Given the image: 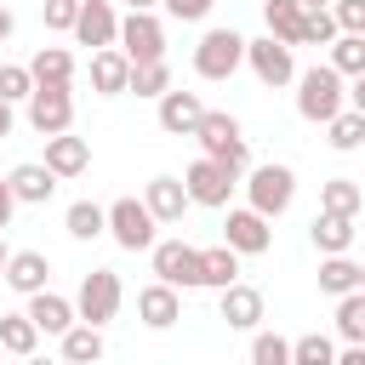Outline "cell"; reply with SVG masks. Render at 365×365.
Returning <instances> with one entry per match:
<instances>
[{
  "instance_id": "obj_17",
  "label": "cell",
  "mask_w": 365,
  "mask_h": 365,
  "mask_svg": "<svg viewBox=\"0 0 365 365\" xmlns=\"http://www.w3.org/2000/svg\"><path fill=\"white\" fill-rule=\"evenodd\" d=\"M91 91L97 97H125L131 91V57L120 46H97L91 51Z\"/></svg>"
},
{
  "instance_id": "obj_11",
  "label": "cell",
  "mask_w": 365,
  "mask_h": 365,
  "mask_svg": "<svg viewBox=\"0 0 365 365\" xmlns=\"http://www.w3.org/2000/svg\"><path fill=\"white\" fill-rule=\"evenodd\" d=\"M120 51H125L131 63L165 57V23H160V11H125V17H120Z\"/></svg>"
},
{
  "instance_id": "obj_18",
  "label": "cell",
  "mask_w": 365,
  "mask_h": 365,
  "mask_svg": "<svg viewBox=\"0 0 365 365\" xmlns=\"http://www.w3.org/2000/svg\"><path fill=\"white\" fill-rule=\"evenodd\" d=\"M354 234H359V217H348V211H314V222H308V240H314V251L325 257V251H354Z\"/></svg>"
},
{
  "instance_id": "obj_39",
  "label": "cell",
  "mask_w": 365,
  "mask_h": 365,
  "mask_svg": "<svg viewBox=\"0 0 365 365\" xmlns=\"http://www.w3.org/2000/svg\"><path fill=\"white\" fill-rule=\"evenodd\" d=\"M29 91H34L29 63H0V97L6 103H29Z\"/></svg>"
},
{
  "instance_id": "obj_15",
  "label": "cell",
  "mask_w": 365,
  "mask_h": 365,
  "mask_svg": "<svg viewBox=\"0 0 365 365\" xmlns=\"http://www.w3.org/2000/svg\"><path fill=\"white\" fill-rule=\"evenodd\" d=\"M137 319H143L148 331H171V325L182 319V291H177L171 279L143 285V291H137Z\"/></svg>"
},
{
  "instance_id": "obj_4",
  "label": "cell",
  "mask_w": 365,
  "mask_h": 365,
  "mask_svg": "<svg viewBox=\"0 0 365 365\" xmlns=\"http://www.w3.org/2000/svg\"><path fill=\"white\" fill-rule=\"evenodd\" d=\"M245 68H251L257 86H268V91L297 86V51H291V40H279V34H257V40H245Z\"/></svg>"
},
{
  "instance_id": "obj_43",
  "label": "cell",
  "mask_w": 365,
  "mask_h": 365,
  "mask_svg": "<svg viewBox=\"0 0 365 365\" xmlns=\"http://www.w3.org/2000/svg\"><path fill=\"white\" fill-rule=\"evenodd\" d=\"M17 188H11V177H0V228H11V217H17Z\"/></svg>"
},
{
  "instance_id": "obj_22",
  "label": "cell",
  "mask_w": 365,
  "mask_h": 365,
  "mask_svg": "<svg viewBox=\"0 0 365 365\" xmlns=\"http://www.w3.org/2000/svg\"><path fill=\"white\" fill-rule=\"evenodd\" d=\"M46 165L68 182V177H86V165H91V143L86 137H74V131H57V137H46Z\"/></svg>"
},
{
  "instance_id": "obj_48",
  "label": "cell",
  "mask_w": 365,
  "mask_h": 365,
  "mask_svg": "<svg viewBox=\"0 0 365 365\" xmlns=\"http://www.w3.org/2000/svg\"><path fill=\"white\" fill-rule=\"evenodd\" d=\"M6 262H11V245H6V228H0V274H6Z\"/></svg>"
},
{
  "instance_id": "obj_47",
  "label": "cell",
  "mask_w": 365,
  "mask_h": 365,
  "mask_svg": "<svg viewBox=\"0 0 365 365\" xmlns=\"http://www.w3.org/2000/svg\"><path fill=\"white\" fill-rule=\"evenodd\" d=\"M160 0H125V11H154Z\"/></svg>"
},
{
  "instance_id": "obj_50",
  "label": "cell",
  "mask_w": 365,
  "mask_h": 365,
  "mask_svg": "<svg viewBox=\"0 0 365 365\" xmlns=\"http://www.w3.org/2000/svg\"><path fill=\"white\" fill-rule=\"evenodd\" d=\"M302 6H331V0H302Z\"/></svg>"
},
{
  "instance_id": "obj_14",
  "label": "cell",
  "mask_w": 365,
  "mask_h": 365,
  "mask_svg": "<svg viewBox=\"0 0 365 365\" xmlns=\"http://www.w3.org/2000/svg\"><path fill=\"white\" fill-rule=\"evenodd\" d=\"M160 131L165 137H194L200 131V120H205V103H200V91H182V86H171L165 97H160Z\"/></svg>"
},
{
  "instance_id": "obj_46",
  "label": "cell",
  "mask_w": 365,
  "mask_h": 365,
  "mask_svg": "<svg viewBox=\"0 0 365 365\" xmlns=\"http://www.w3.org/2000/svg\"><path fill=\"white\" fill-rule=\"evenodd\" d=\"M11 34H17V17H11V11H6V6H0V46H6V40H11Z\"/></svg>"
},
{
  "instance_id": "obj_5",
  "label": "cell",
  "mask_w": 365,
  "mask_h": 365,
  "mask_svg": "<svg viewBox=\"0 0 365 365\" xmlns=\"http://www.w3.org/2000/svg\"><path fill=\"white\" fill-rule=\"evenodd\" d=\"M234 68H245V34L240 29H205L194 46V74L200 80H228Z\"/></svg>"
},
{
  "instance_id": "obj_29",
  "label": "cell",
  "mask_w": 365,
  "mask_h": 365,
  "mask_svg": "<svg viewBox=\"0 0 365 365\" xmlns=\"http://www.w3.org/2000/svg\"><path fill=\"white\" fill-rule=\"evenodd\" d=\"M57 342H63V359H74V365L103 359V348H108V342H103V325H91V319H74V325H68Z\"/></svg>"
},
{
  "instance_id": "obj_2",
  "label": "cell",
  "mask_w": 365,
  "mask_h": 365,
  "mask_svg": "<svg viewBox=\"0 0 365 365\" xmlns=\"http://www.w3.org/2000/svg\"><path fill=\"white\" fill-rule=\"evenodd\" d=\"M240 188H245V205H257L262 217H285L297 200V171L285 160H262L240 177Z\"/></svg>"
},
{
  "instance_id": "obj_41",
  "label": "cell",
  "mask_w": 365,
  "mask_h": 365,
  "mask_svg": "<svg viewBox=\"0 0 365 365\" xmlns=\"http://www.w3.org/2000/svg\"><path fill=\"white\" fill-rule=\"evenodd\" d=\"M331 17L342 34H365V0H331Z\"/></svg>"
},
{
  "instance_id": "obj_35",
  "label": "cell",
  "mask_w": 365,
  "mask_h": 365,
  "mask_svg": "<svg viewBox=\"0 0 365 365\" xmlns=\"http://www.w3.org/2000/svg\"><path fill=\"white\" fill-rule=\"evenodd\" d=\"M336 336L342 342H365V291L336 297Z\"/></svg>"
},
{
  "instance_id": "obj_3",
  "label": "cell",
  "mask_w": 365,
  "mask_h": 365,
  "mask_svg": "<svg viewBox=\"0 0 365 365\" xmlns=\"http://www.w3.org/2000/svg\"><path fill=\"white\" fill-rule=\"evenodd\" d=\"M200 154H211V160H222V165H234L240 177L251 171V143H245V125L228 114V108H205V120H200Z\"/></svg>"
},
{
  "instance_id": "obj_28",
  "label": "cell",
  "mask_w": 365,
  "mask_h": 365,
  "mask_svg": "<svg viewBox=\"0 0 365 365\" xmlns=\"http://www.w3.org/2000/svg\"><path fill=\"white\" fill-rule=\"evenodd\" d=\"M314 279H319V291H325V297H348V291H359V262H354L348 251H325Z\"/></svg>"
},
{
  "instance_id": "obj_21",
  "label": "cell",
  "mask_w": 365,
  "mask_h": 365,
  "mask_svg": "<svg viewBox=\"0 0 365 365\" xmlns=\"http://www.w3.org/2000/svg\"><path fill=\"white\" fill-rule=\"evenodd\" d=\"M23 308L34 314V325L46 331V336H63L74 319H80V308H74V297H57L51 285L46 291H34V297H23Z\"/></svg>"
},
{
  "instance_id": "obj_27",
  "label": "cell",
  "mask_w": 365,
  "mask_h": 365,
  "mask_svg": "<svg viewBox=\"0 0 365 365\" xmlns=\"http://www.w3.org/2000/svg\"><path fill=\"white\" fill-rule=\"evenodd\" d=\"M240 279V251L222 240V245H205L200 251V285L205 291H222V285H234Z\"/></svg>"
},
{
  "instance_id": "obj_9",
  "label": "cell",
  "mask_w": 365,
  "mask_h": 365,
  "mask_svg": "<svg viewBox=\"0 0 365 365\" xmlns=\"http://www.w3.org/2000/svg\"><path fill=\"white\" fill-rule=\"evenodd\" d=\"M148 268H154V279H171L177 291H194L200 285V245H188V240H154L148 245Z\"/></svg>"
},
{
  "instance_id": "obj_1",
  "label": "cell",
  "mask_w": 365,
  "mask_h": 365,
  "mask_svg": "<svg viewBox=\"0 0 365 365\" xmlns=\"http://www.w3.org/2000/svg\"><path fill=\"white\" fill-rule=\"evenodd\" d=\"M348 108V74H336L331 63H314V68H297V114L308 125H325L331 114Z\"/></svg>"
},
{
  "instance_id": "obj_30",
  "label": "cell",
  "mask_w": 365,
  "mask_h": 365,
  "mask_svg": "<svg viewBox=\"0 0 365 365\" xmlns=\"http://www.w3.org/2000/svg\"><path fill=\"white\" fill-rule=\"evenodd\" d=\"M302 0H262V23H268V34H279V40H291V46H302Z\"/></svg>"
},
{
  "instance_id": "obj_49",
  "label": "cell",
  "mask_w": 365,
  "mask_h": 365,
  "mask_svg": "<svg viewBox=\"0 0 365 365\" xmlns=\"http://www.w3.org/2000/svg\"><path fill=\"white\" fill-rule=\"evenodd\" d=\"M359 291H365V262H359Z\"/></svg>"
},
{
  "instance_id": "obj_44",
  "label": "cell",
  "mask_w": 365,
  "mask_h": 365,
  "mask_svg": "<svg viewBox=\"0 0 365 365\" xmlns=\"http://www.w3.org/2000/svg\"><path fill=\"white\" fill-rule=\"evenodd\" d=\"M348 108H359V114H365V74H354V80H348Z\"/></svg>"
},
{
  "instance_id": "obj_40",
  "label": "cell",
  "mask_w": 365,
  "mask_h": 365,
  "mask_svg": "<svg viewBox=\"0 0 365 365\" xmlns=\"http://www.w3.org/2000/svg\"><path fill=\"white\" fill-rule=\"evenodd\" d=\"M40 17L51 34H74V17H80V0H40Z\"/></svg>"
},
{
  "instance_id": "obj_38",
  "label": "cell",
  "mask_w": 365,
  "mask_h": 365,
  "mask_svg": "<svg viewBox=\"0 0 365 365\" xmlns=\"http://www.w3.org/2000/svg\"><path fill=\"white\" fill-rule=\"evenodd\" d=\"M251 365H291V342L279 331H257L251 336Z\"/></svg>"
},
{
  "instance_id": "obj_13",
  "label": "cell",
  "mask_w": 365,
  "mask_h": 365,
  "mask_svg": "<svg viewBox=\"0 0 365 365\" xmlns=\"http://www.w3.org/2000/svg\"><path fill=\"white\" fill-rule=\"evenodd\" d=\"M217 319H222L228 331H257V325H262V291L245 285V279L222 285V291H217Z\"/></svg>"
},
{
  "instance_id": "obj_12",
  "label": "cell",
  "mask_w": 365,
  "mask_h": 365,
  "mask_svg": "<svg viewBox=\"0 0 365 365\" xmlns=\"http://www.w3.org/2000/svg\"><path fill=\"white\" fill-rule=\"evenodd\" d=\"M23 108H29V125H34L40 137H57V131L74 125V91H68V86H34Z\"/></svg>"
},
{
  "instance_id": "obj_6",
  "label": "cell",
  "mask_w": 365,
  "mask_h": 365,
  "mask_svg": "<svg viewBox=\"0 0 365 365\" xmlns=\"http://www.w3.org/2000/svg\"><path fill=\"white\" fill-rule=\"evenodd\" d=\"M160 217L148 211V200H137V194H125V200H114L108 205V240L120 245V251H148L160 234Z\"/></svg>"
},
{
  "instance_id": "obj_26",
  "label": "cell",
  "mask_w": 365,
  "mask_h": 365,
  "mask_svg": "<svg viewBox=\"0 0 365 365\" xmlns=\"http://www.w3.org/2000/svg\"><path fill=\"white\" fill-rule=\"evenodd\" d=\"M63 228H68V240L91 245V240L108 234V205H97V200H74V205L63 211Z\"/></svg>"
},
{
  "instance_id": "obj_20",
  "label": "cell",
  "mask_w": 365,
  "mask_h": 365,
  "mask_svg": "<svg viewBox=\"0 0 365 365\" xmlns=\"http://www.w3.org/2000/svg\"><path fill=\"white\" fill-rule=\"evenodd\" d=\"M0 279H6L17 297H34V291L51 285V257H46V251H11V262H6Z\"/></svg>"
},
{
  "instance_id": "obj_16",
  "label": "cell",
  "mask_w": 365,
  "mask_h": 365,
  "mask_svg": "<svg viewBox=\"0 0 365 365\" xmlns=\"http://www.w3.org/2000/svg\"><path fill=\"white\" fill-rule=\"evenodd\" d=\"M74 40L80 46H120V11L114 0H80V17H74Z\"/></svg>"
},
{
  "instance_id": "obj_36",
  "label": "cell",
  "mask_w": 365,
  "mask_h": 365,
  "mask_svg": "<svg viewBox=\"0 0 365 365\" xmlns=\"http://www.w3.org/2000/svg\"><path fill=\"white\" fill-rule=\"evenodd\" d=\"M291 365H336V342L319 336V331H308V336L291 342Z\"/></svg>"
},
{
  "instance_id": "obj_10",
  "label": "cell",
  "mask_w": 365,
  "mask_h": 365,
  "mask_svg": "<svg viewBox=\"0 0 365 365\" xmlns=\"http://www.w3.org/2000/svg\"><path fill=\"white\" fill-rule=\"evenodd\" d=\"M222 240L240 251V257H262L274 245V217H262L257 205H228L222 217Z\"/></svg>"
},
{
  "instance_id": "obj_25",
  "label": "cell",
  "mask_w": 365,
  "mask_h": 365,
  "mask_svg": "<svg viewBox=\"0 0 365 365\" xmlns=\"http://www.w3.org/2000/svg\"><path fill=\"white\" fill-rule=\"evenodd\" d=\"M29 74H34V86H74V51L68 46H40L29 57Z\"/></svg>"
},
{
  "instance_id": "obj_37",
  "label": "cell",
  "mask_w": 365,
  "mask_h": 365,
  "mask_svg": "<svg viewBox=\"0 0 365 365\" xmlns=\"http://www.w3.org/2000/svg\"><path fill=\"white\" fill-rule=\"evenodd\" d=\"M342 29H336V17H331V6H308L302 11V46H331Z\"/></svg>"
},
{
  "instance_id": "obj_7",
  "label": "cell",
  "mask_w": 365,
  "mask_h": 365,
  "mask_svg": "<svg viewBox=\"0 0 365 365\" xmlns=\"http://www.w3.org/2000/svg\"><path fill=\"white\" fill-rule=\"evenodd\" d=\"M182 182H188L194 205L228 211V200H234V188H240V171H234V165H222V160H211V154H200V160L182 171Z\"/></svg>"
},
{
  "instance_id": "obj_8",
  "label": "cell",
  "mask_w": 365,
  "mask_h": 365,
  "mask_svg": "<svg viewBox=\"0 0 365 365\" xmlns=\"http://www.w3.org/2000/svg\"><path fill=\"white\" fill-rule=\"evenodd\" d=\"M120 302H125V285H120L114 268H91V274L80 279V291H74V308H80V319H91V325H108V319L120 314Z\"/></svg>"
},
{
  "instance_id": "obj_31",
  "label": "cell",
  "mask_w": 365,
  "mask_h": 365,
  "mask_svg": "<svg viewBox=\"0 0 365 365\" xmlns=\"http://www.w3.org/2000/svg\"><path fill=\"white\" fill-rule=\"evenodd\" d=\"M325 143H331L336 154H354V148L365 143V114H359V108L331 114V120H325Z\"/></svg>"
},
{
  "instance_id": "obj_23",
  "label": "cell",
  "mask_w": 365,
  "mask_h": 365,
  "mask_svg": "<svg viewBox=\"0 0 365 365\" xmlns=\"http://www.w3.org/2000/svg\"><path fill=\"white\" fill-rule=\"evenodd\" d=\"M6 177H11V188H17V200H23V205H46V200L57 194V182H63L46 160H23V165H11Z\"/></svg>"
},
{
  "instance_id": "obj_24",
  "label": "cell",
  "mask_w": 365,
  "mask_h": 365,
  "mask_svg": "<svg viewBox=\"0 0 365 365\" xmlns=\"http://www.w3.org/2000/svg\"><path fill=\"white\" fill-rule=\"evenodd\" d=\"M40 325H34V314L29 308H17V314H0V354H17V359H34L40 354Z\"/></svg>"
},
{
  "instance_id": "obj_42",
  "label": "cell",
  "mask_w": 365,
  "mask_h": 365,
  "mask_svg": "<svg viewBox=\"0 0 365 365\" xmlns=\"http://www.w3.org/2000/svg\"><path fill=\"white\" fill-rule=\"evenodd\" d=\"M160 6H165V17H177V23H205L217 0H160Z\"/></svg>"
},
{
  "instance_id": "obj_33",
  "label": "cell",
  "mask_w": 365,
  "mask_h": 365,
  "mask_svg": "<svg viewBox=\"0 0 365 365\" xmlns=\"http://www.w3.org/2000/svg\"><path fill=\"white\" fill-rule=\"evenodd\" d=\"M325 63L336 68V74H365V34H336L331 46H325Z\"/></svg>"
},
{
  "instance_id": "obj_45",
  "label": "cell",
  "mask_w": 365,
  "mask_h": 365,
  "mask_svg": "<svg viewBox=\"0 0 365 365\" xmlns=\"http://www.w3.org/2000/svg\"><path fill=\"white\" fill-rule=\"evenodd\" d=\"M11 108H17V103H6V97H0V143H6V137H11V125H17V114H11Z\"/></svg>"
},
{
  "instance_id": "obj_19",
  "label": "cell",
  "mask_w": 365,
  "mask_h": 365,
  "mask_svg": "<svg viewBox=\"0 0 365 365\" xmlns=\"http://www.w3.org/2000/svg\"><path fill=\"white\" fill-rule=\"evenodd\" d=\"M143 200H148V211H154L160 222H182V211L194 205V194H188L182 177H148V182H143Z\"/></svg>"
},
{
  "instance_id": "obj_32",
  "label": "cell",
  "mask_w": 365,
  "mask_h": 365,
  "mask_svg": "<svg viewBox=\"0 0 365 365\" xmlns=\"http://www.w3.org/2000/svg\"><path fill=\"white\" fill-rule=\"evenodd\" d=\"M319 205H325V211L359 217V211H365V188H359L354 177H331V182H319Z\"/></svg>"
},
{
  "instance_id": "obj_34",
  "label": "cell",
  "mask_w": 365,
  "mask_h": 365,
  "mask_svg": "<svg viewBox=\"0 0 365 365\" xmlns=\"http://www.w3.org/2000/svg\"><path fill=\"white\" fill-rule=\"evenodd\" d=\"M131 91L160 103V97L171 91V63H165V57H154V63H131Z\"/></svg>"
}]
</instances>
